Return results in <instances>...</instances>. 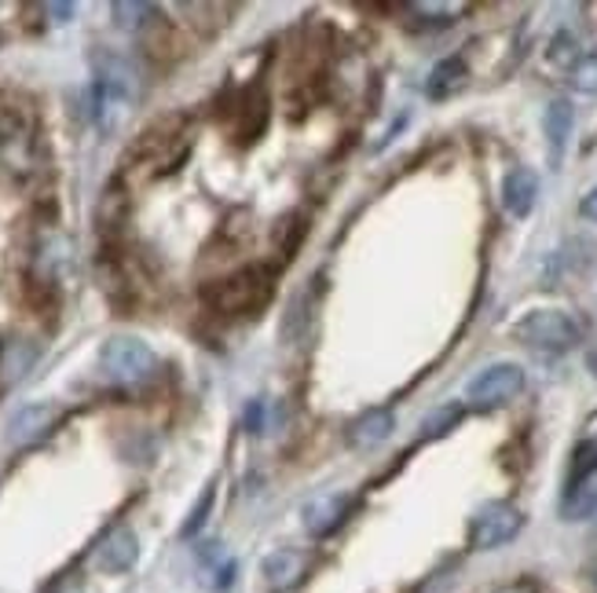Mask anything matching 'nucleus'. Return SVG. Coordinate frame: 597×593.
Instances as JSON below:
<instances>
[{
	"label": "nucleus",
	"mask_w": 597,
	"mask_h": 593,
	"mask_svg": "<svg viewBox=\"0 0 597 593\" xmlns=\"http://www.w3.org/2000/svg\"><path fill=\"white\" fill-rule=\"evenodd\" d=\"M92 66H95V81H92L95 125H100L106 136H114V132L125 128L139 92H144V81H139L136 63L117 52H95Z\"/></svg>",
	"instance_id": "f257e3e1"
},
{
	"label": "nucleus",
	"mask_w": 597,
	"mask_h": 593,
	"mask_svg": "<svg viewBox=\"0 0 597 593\" xmlns=\"http://www.w3.org/2000/svg\"><path fill=\"white\" fill-rule=\"evenodd\" d=\"M199 564L205 571V579H210L213 590H227L235 579V560L227 557V549L221 542H205L199 549Z\"/></svg>",
	"instance_id": "dca6fc26"
},
{
	"label": "nucleus",
	"mask_w": 597,
	"mask_h": 593,
	"mask_svg": "<svg viewBox=\"0 0 597 593\" xmlns=\"http://www.w3.org/2000/svg\"><path fill=\"white\" fill-rule=\"evenodd\" d=\"M594 582H597V575H594Z\"/></svg>",
	"instance_id": "cd10ccee"
},
{
	"label": "nucleus",
	"mask_w": 597,
	"mask_h": 593,
	"mask_svg": "<svg viewBox=\"0 0 597 593\" xmlns=\"http://www.w3.org/2000/svg\"><path fill=\"white\" fill-rule=\"evenodd\" d=\"M520 389H525V370H520L517 362H492V367L481 370L470 381L465 400H470V406H476V411H492V406H503L514 400V395H520Z\"/></svg>",
	"instance_id": "39448f33"
},
{
	"label": "nucleus",
	"mask_w": 597,
	"mask_h": 593,
	"mask_svg": "<svg viewBox=\"0 0 597 593\" xmlns=\"http://www.w3.org/2000/svg\"><path fill=\"white\" fill-rule=\"evenodd\" d=\"M536 202H539V176L531 172V169H525V165L509 169L506 180H503V205H506V213L517 216V220H525L531 209H536Z\"/></svg>",
	"instance_id": "9b49d317"
},
{
	"label": "nucleus",
	"mask_w": 597,
	"mask_h": 593,
	"mask_svg": "<svg viewBox=\"0 0 597 593\" xmlns=\"http://www.w3.org/2000/svg\"><path fill=\"white\" fill-rule=\"evenodd\" d=\"M579 59H583V48H579V41H575V33H568V30L553 33L550 44H547V63L553 66V70L572 74Z\"/></svg>",
	"instance_id": "a211bd4d"
},
{
	"label": "nucleus",
	"mask_w": 597,
	"mask_h": 593,
	"mask_svg": "<svg viewBox=\"0 0 597 593\" xmlns=\"http://www.w3.org/2000/svg\"><path fill=\"white\" fill-rule=\"evenodd\" d=\"M568 81L579 96H597V52H583V59L575 63Z\"/></svg>",
	"instance_id": "412c9836"
},
{
	"label": "nucleus",
	"mask_w": 597,
	"mask_h": 593,
	"mask_svg": "<svg viewBox=\"0 0 597 593\" xmlns=\"http://www.w3.org/2000/svg\"><path fill=\"white\" fill-rule=\"evenodd\" d=\"M579 213H583L586 220H594V224H597V187H594V191L586 194L583 202H579Z\"/></svg>",
	"instance_id": "393cba45"
},
{
	"label": "nucleus",
	"mask_w": 597,
	"mask_h": 593,
	"mask_svg": "<svg viewBox=\"0 0 597 593\" xmlns=\"http://www.w3.org/2000/svg\"><path fill=\"white\" fill-rule=\"evenodd\" d=\"M418 15H459L462 4H415Z\"/></svg>",
	"instance_id": "5701e85b"
},
{
	"label": "nucleus",
	"mask_w": 597,
	"mask_h": 593,
	"mask_svg": "<svg viewBox=\"0 0 597 593\" xmlns=\"http://www.w3.org/2000/svg\"><path fill=\"white\" fill-rule=\"evenodd\" d=\"M111 11H114L117 26L128 30V33H144L147 26H155V22H158V8L155 4H139V0H136V4H133V0H128V4H125V0H117Z\"/></svg>",
	"instance_id": "6ab92c4d"
},
{
	"label": "nucleus",
	"mask_w": 597,
	"mask_h": 593,
	"mask_svg": "<svg viewBox=\"0 0 597 593\" xmlns=\"http://www.w3.org/2000/svg\"><path fill=\"white\" fill-rule=\"evenodd\" d=\"M45 11L52 15V22H70V19H74V11H78V8H74V4H48Z\"/></svg>",
	"instance_id": "b1692460"
},
{
	"label": "nucleus",
	"mask_w": 597,
	"mask_h": 593,
	"mask_svg": "<svg viewBox=\"0 0 597 593\" xmlns=\"http://www.w3.org/2000/svg\"><path fill=\"white\" fill-rule=\"evenodd\" d=\"M100 370L111 384L133 389V384H144L155 378L158 356H155V348L139 337H111L100 348Z\"/></svg>",
	"instance_id": "7ed1b4c3"
},
{
	"label": "nucleus",
	"mask_w": 597,
	"mask_h": 593,
	"mask_svg": "<svg viewBox=\"0 0 597 593\" xmlns=\"http://www.w3.org/2000/svg\"><path fill=\"white\" fill-rule=\"evenodd\" d=\"M213 494H216V488L210 483V488L202 491V499L194 502V510L188 513V521H183V527H180V535H183V538H194V535L202 532L205 516H210V510H213Z\"/></svg>",
	"instance_id": "4be33fe9"
},
{
	"label": "nucleus",
	"mask_w": 597,
	"mask_h": 593,
	"mask_svg": "<svg viewBox=\"0 0 597 593\" xmlns=\"http://www.w3.org/2000/svg\"><path fill=\"white\" fill-rule=\"evenodd\" d=\"M393 428H396L393 411H385V406H374V411L360 414L349 425V444L360 447V450H371L378 444H385V439L393 436Z\"/></svg>",
	"instance_id": "4468645a"
},
{
	"label": "nucleus",
	"mask_w": 597,
	"mask_h": 593,
	"mask_svg": "<svg viewBox=\"0 0 597 593\" xmlns=\"http://www.w3.org/2000/svg\"><path fill=\"white\" fill-rule=\"evenodd\" d=\"M205 304L221 315H249L260 312L271 296V275L264 268H243L227 279H216L202 290Z\"/></svg>",
	"instance_id": "f03ea898"
},
{
	"label": "nucleus",
	"mask_w": 597,
	"mask_h": 593,
	"mask_svg": "<svg viewBox=\"0 0 597 593\" xmlns=\"http://www.w3.org/2000/svg\"><path fill=\"white\" fill-rule=\"evenodd\" d=\"M462 422V406L459 403H448V406H437L432 414L421 417V439H443L451 428H459Z\"/></svg>",
	"instance_id": "aec40b11"
},
{
	"label": "nucleus",
	"mask_w": 597,
	"mask_h": 593,
	"mask_svg": "<svg viewBox=\"0 0 597 593\" xmlns=\"http://www.w3.org/2000/svg\"><path fill=\"white\" fill-rule=\"evenodd\" d=\"M67 593H81V590H78V586H74V590H67Z\"/></svg>",
	"instance_id": "bb28decb"
},
{
	"label": "nucleus",
	"mask_w": 597,
	"mask_h": 593,
	"mask_svg": "<svg viewBox=\"0 0 597 593\" xmlns=\"http://www.w3.org/2000/svg\"><path fill=\"white\" fill-rule=\"evenodd\" d=\"M260 571H264V582L271 590H290L305 579L308 557L301 553V549H275V553L264 557V568Z\"/></svg>",
	"instance_id": "f8f14e48"
},
{
	"label": "nucleus",
	"mask_w": 597,
	"mask_h": 593,
	"mask_svg": "<svg viewBox=\"0 0 597 593\" xmlns=\"http://www.w3.org/2000/svg\"><path fill=\"white\" fill-rule=\"evenodd\" d=\"M352 505V494L341 491V488H330V491H319L312 494V499L305 502V510H301V521H305V532L308 535H330L334 527H338L345 521V513H349Z\"/></svg>",
	"instance_id": "0eeeda50"
},
{
	"label": "nucleus",
	"mask_w": 597,
	"mask_h": 593,
	"mask_svg": "<svg viewBox=\"0 0 597 593\" xmlns=\"http://www.w3.org/2000/svg\"><path fill=\"white\" fill-rule=\"evenodd\" d=\"M597 513V469L586 472H568L561 494V516L564 521H586Z\"/></svg>",
	"instance_id": "9d476101"
},
{
	"label": "nucleus",
	"mask_w": 597,
	"mask_h": 593,
	"mask_svg": "<svg viewBox=\"0 0 597 593\" xmlns=\"http://www.w3.org/2000/svg\"><path fill=\"white\" fill-rule=\"evenodd\" d=\"M498 593H531L528 586H506V590H498Z\"/></svg>",
	"instance_id": "a878e982"
},
{
	"label": "nucleus",
	"mask_w": 597,
	"mask_h": 593,
	"mask_svg": "<svg viewBox=\"0 0 597 593\" xmlns=\"http://www.w3.org/2000/svg\"><path fill=\"white\" fill-rule=\"evenodd\" d=\"M465 81H470V66H465V59H459V55H448V59H440L437 66L429 70V81H426V96L429 99H451L459 96Z\"/></svg>",
	"instance_id": "2eb2a0df"
},
{
	"label": "nucleus",
	"mask_w": 597,
	"mask_h": 593,
	"mask_svg": "<svg viewBox=\"0 0 597 593\" xmlns=\"http://www.w3.org/2000/svg\"><path fill=\"white\" fill-rule=\"evenodd\" d=\"M525 527V516H520L517 505L509 502H487L476 510L473 524H470V546L473 549H498L506 542H514Z\"/></svg>",
	"instance_id": "423d86ee"
},
{
	"label": "nucleus",
	"mask_w": 597,
	"mask_h": 593,
	"mask_svg": "<svg viewBox=\"0 0 597 593\" xmlns=\"http://www.w3.org/2000/svg\"><path fill=\"white\" fill-rule=\"evenodd\" d=\"M136 557H139L136 532L133 527H114L100 542V549H95V568L106 571V575H122V571L136 564Z\"/></svg>",
	"instance_id": "1a4fd4ad"
},
{
	"label": "nucleus",
	"mask_w": 597,
	"mask_h": 593,
	"mask_svg": "<svg viewBox=\"0 0 597 593\" xmlns=\"http://www.w3.org/2000/svg\"><path fill=\"white\" fill-rule=\"evenodd\" d=\"M514 337L536 351H553L557 356V351H572L579 345V323L568 312H561V307H539V312H528L514 326Z\"/></svg>",
	"instance_id": "20e7f679"
},
{
	"label": "nucleus",
	"mask_w": 597,
	"mask_h": 593,
	"mask_svg": "<svg viewBox=\"0 0 597 593\" xmlns=\"http://www.w3.org/2000/svg\"><path fill=\"white\" fill-rule=\"evenodd\" d=\"M56 422H59L56 403H30V406H23V411L12 414L4 439L12 447H30V444H37L41 436H48L52 428H56Z\"/></svg>",
	"instance_id": "6e6552de"
},
{
	"label": "nucleus",
	"mask_w": 597,
	"mask_h": 593,
	"mask_svg": "<svg viewBox=\"0 0 597 593\" xmlns=\"http://www.w3.org/2000/svg\"><path fill=\"white\" fill-rule=\"evenodd\" d=\"M575 125V110L568 99H553L547 107V118H542V132H547V150H550V165L557 169L564 158V143L572 136Z\"/></svg>",
	"instance_id": "ddd939ff"
},
{
	"label": "nucleus",
	"mask_w": 597,
	"mask_h": 593,
	"mask_svg": "<svg viewBox=\"0 0 597 593\" xmlns=\"http://www.w3.org/2000/svg\"><path fill=\"white\" fill-rule=\"evenodd\" d=\"M34 359H37V345H30L23 337L4 340V345H0V378L19 381L30 367H34Z\"/></svg>",
	"instance_id": "f3484780"
}]
</instances>
